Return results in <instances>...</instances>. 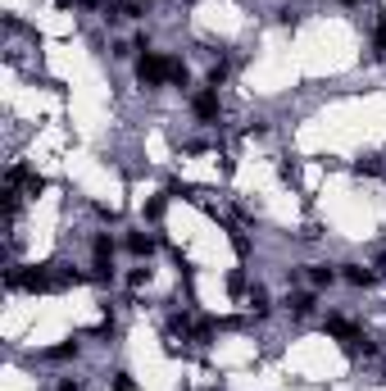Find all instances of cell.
Segmentation results:
<instances>
[{"instance_id":"6da1fadb","label":"cell","mask_w":386,"mask_h":391,"mask_svg":"<svg viewBox=\"0 0 386 391\" xmlns=\"http://www.w3.org/2000/svg\"><path fill=\"white\" fill-rule=\"evenodd\" d=\"M136 78H141L146 87H159V82H186V64H182V59H168V55H155V51H141Z\"/></svg>"},{"instance_id":"7a4b0ae2","label":"cell","mask_w":386,"mask_h":391,"mask_svg":"<svg viewBox=\"0 0 386 391\" xmlns=\"http://www.w3.org/2000/svg\"><path fill=\"white\" fill-rule=\"evenodd\" d=\"M5 287L9 291H51V287H59V278L51 268H9Z\"/></svg>"},{"instance_id":"3957f363","label":"cell","mask_w":386,"mask_h":391,"mask_svg":"<svg viewBox=\"0 0 386 391\" xmlns=\"http://www.w3.org/2000/svg\"><path fill=\"white\" fill-rule=\"evenodd\" d=\"M327 332H332V337L345 346V355H368V350H372V341H368L364 332H359V327H355L350 319H336V314H332V319H327Z\"/></svg>"},{"instance_id":"277c9868","label":"cell","mask_w":386,"mask_h":391,"mask_svg":"<svg viewBox=\"0 0 386 391\" xmlns=\"http://www.w3.org/2000/svg\"><path fill=\"white\" fill-rule=\"evenodd\" d=\"M91 255H96V273L105 278V273H109V264H114V241H109L105 232H101V237L91 241Z\"/></svg>"},{"instance_id":"5b68a950","label":"cell","mask_w":386,"mask_h":391,"mask_svg":"<svg viewBox=\"0 0 386 391\" xmlns=\"http://www.w3.org/2000/svg\"><path fill=\"white\" fill-rule=\"evenodd\" d=\"M191 109H195V118H218V91H200L191 101Z\"/></svg>"},{"instance_id":"8992f818","label":"cell","mask_w":386,"mask_h":391,"mask_svg":"<svg viewBox=\"0 0 386 391\" xmlns=\"http://www.w3.org/2000/svg\"><path fill=\"white\" fill-rule=\"evenodd\" d=\"M128 250L136 255V260H151V255H155V237H151V232H132V237H128Z\"/></svg>"},{"instance_id":"52a82bcc","label":"cell","mask_w":386,"mask_h":391,"mask_svg":"<svg viewBox=\"0 0 386 391\" xmlns=\"http://www.w3.org/2000/svg\"><path fill=\"white\" fill-rule=\"evenodd\" d=\"M345 283H350V287H368V283H372V268H364V264H345Z\"/></svg>"},{"instance_id":"ba28073f","label":"cell","mask_w":386,"mask_h":391,"mask_svg":"<svg viewBox=\"0 0 386 391\" xmlns=\"http://www.w3.org/2000/svg\"><path fill=\"white\" fill-rule=\"evenodd\" d=\"M332 278H336V273H332L327 264H314V268H309V283H314V287H332Z\"/></svg>"},{"instance_id":"9c48e42d","label":"cell","mask_w":386,"mask_h":391,"mask_svg":"<svg viewBox=\"0 0 386 391\" xmlns=\"http://www.w3.org/2000/svg\"><path fill=\"white\" fill-rule=\"evenodd\" d=\"M46 355H51V360H73V355H78V341H64V346H51Z\"/></svg>"},{"instance_id":"30bf717a","label":"cell","mask_w":386,"mask_h":391,"mask_svg":"<svg viewBox=\"0 0 386 391\" xmlns=\"http://www.w3.org/2000/svg\"><path fill=\"white\" fill-rule=\"evenodd\" d=\"M286 305H291L295 314H309V310H314V296H305V291H300V296H291Z\"/></svg>"},{"instance_id":"8fae6325","label":"cell","mask_w":386,"mask_h":391,"mask_svg":"<svg viewBox=\"0 0 386 391\" xmlns=\"http://www.w3.org/2000/svg\"><path fill=\"white\" fill-rule=\"evenodd\" d=\"M359 173H372V178H386V164H377V160H364V164H355Z\"/></svg>"},{"instance_id":"7c38bea8","label":"cell","mask_w":386,"mask_h":391,"mask_svg":"<svg viewBox=\"0 0 386 391\" xmlns=\"http://www.w3.org/2000/svg\"><path fill=\"white\" fill-rule=\"evenodd\" d=\"M232 246H236V255H250V237H245V232H232Z\"/></svg>"},{"instance_id":"4fadbf2b","label":"cell","mask_w":386,"mask_h":391,"mask_svg":"<svg viewBox=\"0 0 386 391\" xmlns=\"http://www.w3.org/2000/svg\"><path fill=\"white\" fill-rule=\"evenodd\" d=\"M223 78H228V64H223V59H218V64H214V68H209V87H218V82H223Z\"/></svg>"},{"instance_id":"5bb4252c","label":"cell","mask_w":386,"mask_h":391,"mask_svg":"<svg viewBox=\"0 0 386 391\" xmlns=\"http://www.w3.org/2000/svg\"><path fill=\"white\" fill-rule=\"evenodd\" d=\"M114 391H136V382H132V373H114Z\"/></svg>"},{"instance_id":"9a60e30c","label":"cell","mask_w":386,"mask_h":391,"mask_svg":"<svg viewBox=\"0 0 386 391\" xmlns=\"http://www.w3.org/2000/svg\"><path fill=\"white\" fill-rule=\"evenodd\" d=\"M146 218H164V200H151V205H146Z\"/></svg>"},{"instance_id":"2e32d148","label":"cell","mask_w":386,"mask_h":391,"mask_svg":"<svg viewBox=\"0 0 386 391\" xmlns=\"http://www.w3.org/2000/svg\"><path fill=\"white\" fill-rule=\"evenodd\" d=\"M264 300H268V291H264V287H255V291H250V305H255V310H264Z\"/></svg>"},{"instance_id":"e0dca14e","label":"cell","mask_w":386,"mask_h":391,"mask_svg":"<svg viewBox=\"0 0 386 391\" xmlns=\"http://www.w3.org/2000/svg\"><path fill=\"white\" fill-rule=\"evenodd\" d=\"M372 46H377V55H386V23L377 28V36H372Z\"/></svg>"},{"instance_id":"ac0fdd59","label":"cell","mask_w":386,"mask_h":391,"mask_svg":"<svg viewBox=\"0 0 386 391\" xmlns=\"http://www.w3.org/2000/svg\"><path fill=\"white\" fill-rule=\"evenodd\" d=\"M377 268H382V273H386V250H382V260H377Z\"/></svg>"},{"instance_id":"d6986e66","label":"cell","mask_w":386,"mask_h":391,"mask_svg":"<svg viewBox=\"0 0 386 391\" xmlns=\"http://www.w3.org/2000/svg\"><path fill=\"white\" fill-rule=\"evenodd\" d=\"M345 5H355V0H345Z\"/></svg>"}]
</instances>
